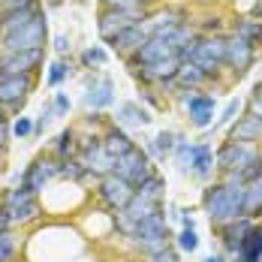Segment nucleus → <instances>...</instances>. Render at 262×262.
Here are the masks:
<instances>
[{
	"label": "nucleus",
	"mask_w": 262,
	"mask_h": 262,
	"mask_svg": "<svg viewBox=\"0 0 262 262\" xmlns=\"http://www.w3.org/2000/svg\"><path fill=\"white\" fill-rule=\"evenodd\" d=\"M100 3V9H124V6H130L136 0H97Z\"/></svg>",
	"instance_id": "nucleus-47"
},
{
	"label": "nucleus",
	"mask_w": 262,
	"mask_h": 262,
	"mask_svg": "<svg viewBox=\"0 0 262 262\" xmlns=\"http://www.w3.org/2000/svg\"><path fill=\"white\" fill-rule=\"evenodd\" d=\"M6 6H39V0H9Z\"/></svg>",
	"instance_id": "nucleus-50"
},
{
	"label": "nucleus",
	"mask_w": 262,
	"mask_h": 262,
	"mask_svg": "<svg viewBox=\"0 0 262 262\" xmlns=\"http://www.w3.org/2000/svg\"><path fill=\"white\" fill-rule=\"evenodd\" d=\"M178 100H181L184 112H187L190 127L208 130L214 124V112H217V97L214 94H205V91H178Z\"/></svg>",
	"instance_id": "nucleus-8"
},
{
	"label": "nucleus",
	"mask_w": 262,
	"mask_h": 262,
	"mask_svg": "<svg viewBox=\"0 0 262 262\" xmlns=\"http://www.w3.org/2000/svg\"><path fill=\"white\" fill-rule=\"evenodd\" d=\"M151 121H154L151 112L142 103H121L118 112H115V124L124 127V130H130V127H148Z\"/></svg>",
	"instance_id": "nucleus-23"
},
{
	"label": "nucleus",
	"mask_w": 262,
	"mask_h": 262,
	"mask_svg": "<svg viewBox=\"0 0 262 262\" xmlns=\"http://www.w3.org/2000/svg\"><path fill=\"white\" fill-rule=\"evenodd\" d=\"M115 175L124 178L127 184H133V187H142L151 175H157V169H154V160L145 154V148L136 145L133 151H127L124 157L115 160Z\"/></svg>",
	"instance_id": "nucleus-9"
},
{
	"label": "nucleus",
	"mask_w": 262,
	"mask_h": 262,
	"mask_svg": "<svg viewBox=\"0 0 262 262\" xmlns=\"http://www.w3.org/2000/svg\"><path fill=\"white\" fill-rule=\"evenodd\" d=\"M15 250H18V241H15V232H0V262H12L15 259Z\"/></svg>",
	"instance_id": "nucleus-37"
},
{
	"label": "nucleus",
	"mask_w": 262,
	"mask_h": 262,
	"mask_svg": "<svg viewBox=\"0 0 262 262\" xmlns=\"http://www.w3.org/2000/svg\"><path fill=\"white\" fill-rule=\"evenodd\" d=\"M6 3H9V0H0V9H3V6H6Z\"/></svg>",
	"instance_id": "nucleus-53"
},
{
	"label": "nucleus",
	"mask_w": 262,
	"mask_h": 262,
	"mask_svg": "<svg viewBox=\"0 0 262 262\" xmlns=\"http://www.w3.org/2000/svg\"><path fill=\"white\" fill-rule=\"evenodd\" d=\"M208 81H211L208 73H205L202 67L190 63V60H184L181 67H178V73H175V84H178V91H202Z\"/></svg>",
	"instance_id": "nucleus-24"
},
{
	"label": "nucleus",
	"mask_w": 262,
	"mask_h": 262,
	"mask_svg": "<svg viewBox=\"0 0 262 262\" xmlns=\"http://www.w3.org/2000/svg\"><path fill=\"white\" fill-rule=\"evenodd\" d=\"M199 33H208V36H217V33H229V25L223 15H208L205 21H196Z\"/></svg>",
	"instance_id": "nucleus-35"
},
{
	"label": "nucleus",
	"mask_w": 262,
	"mask_h": 262,
	"mask_svg": "<svg viewBox=\"0 0 262 262\" xmlns=\"http://www.w3.org/2000/svg\"><path fill=\"white\" fill-rule=\"evenodd\" d=\"M105 60H108V52H105L103 46H88V49L79 54V63L84 70H103Z\"/></svg>",
	"instance_id": "nucleus-34"
},
{
	"label": "nucleus",
	"mask_w": 262,
	"mask_h": 262,
	"mask_svg": "<svg viewBox=\"0 0 262 262\" xmlns=\"http://www.w3.org/2000/svg\"><path fill=\"white\" fill-rule=\"evenodd\" d=\"M229 33H235V36H241V39L259 46L262 42V21L250 18V15H241V18H235V21L229 25Z\"/></svg>",
	"instance_id": "nucleus-29"
},
{
	"label": "nucleus",
	"mask_w": 262,
	"mask_h": 262,
	"mask_svg": "<svg viewBox=\"0 0 262 262\" xmlns=\"http://www.w3.org/2000/svg\"><path fill=\"white\" fill-rule=\"evenodd\" d=\"M202 262H229V256H226V253H211V256H205Z\"/></svg>",
	"instance_id": "nucleus-51"
},
{
	"label": "nucleus",
	"mask_w": 262,
	"mask_h": 262,
	"mask_svg": "<svg viewBox=\"0 0 262 262\" xmlns=\"http://www.w3.org/2000/svg\"><path fill=\"white\" fill-rule=\"evenodd\" d=\"M57 172H60V163H57L52 154H49V157H46V154H39L36 160H30V166L21 172V184H25L30 193H36V196H39V193H42V190L57 178Z\"/></svg>",
	"instance_id": "nucleus-13"
},
{
	"label": "nucleus",
	"mask_w": 262,
	"mask_h": 262,
	"mask_svg": "<svg viewBox=\"0 0 262 262\" xmlns=\"http://www.w3.org/2000/svg\"><path fill=\"white\" fill-rule=\"evenodd\" d=\"M52 49H54V54H57V57H67V54H70V36H67V33L54 36Z\"/></svg>",
	"instance_id": "nucleus-45"
},
{
	"label": "nucleus",
	"mask_w": 262,
	"mask_h": 262,
	"mask_svg": "<svg viewBox=\"0 0 262 262\" xmlns=\"http://www.w3.org/2000/svg\"><path fill=\"white\" fill-rule=\"evenodd\" d=\"M133 196H136V187L127 184L124 178H118L115 172L97 181V199H100V205H103L105 211H112V214L121 211V208H127L133 202Z\"/></svg>",
	"instance_id": "nucleus-11"
},
{
	"label": "nucleus",
	"mask_w": 262,
	"mask_h": 262,
	"mask_svg": "<svg viewBox=\"0 0 262 262\" xmlns=\"http://www.w3.org/2000/svg\"><path fill=\"white\" fill-rule=\"evenodd\" d=\"M145 39H148V27H145V21H142V25H133V27H127L124 33H118V36L108 42V49L118 54V57L127 60V57H133V54L142 49Z\"/></svg>",
	"instance_id": "nucleus-21"
},
{
	"label": "nucleus",
	"mask_w": 262,
	"mask_h": 262,
	"mask_svg": "<svg viewBox=\"0 0 262 262\" xmlns=\"http://www.w3.org/2000/svg\"><path fill=\"white\" fill-rule=\"evenodd\" d=\"M100 139H103V148H105V154L112 160H118V157H124L127 151H133L136 148V142H133V136L124 127H118L115 121L105 127L103 133H100Z\"/></svg>",
	"instance_id": "nucleus-22"
},
{
	"label": "nucleus",
	"mask_w": 262,
	"mask_h": 262,
	"mask_svg": "<svg viewBox=\"0 0 262 262\" xmlns=\"http://www.w3.org/2000/svg\"><path fill=\"white\" fill-rule=\"evenodd\" d=\"M178 133H172V130H160L148 145H145V154L148 157H157V160H166L169 154H175V145H178Z\"/></svg>",
	"instance_id": "nucleus-28"
},
{
	"label": "nucleus",
	"mask_w": 262,
	"mask_h": 262,
	"mask_svg": "<svg viewBox=\"0 0 262 262\" xmlns=\"http://www.w3.org/2000/svg\"><path fill=\"white\" fill-rule=\"evenodd\" d=\"M79 160L84 163L88 175L97 178V181L115 172V160L105 154L100 136H79Z\"/></svg>",
	"instance_id": "nucleus-10"
},
{
	"label": "nucleus",
	"mask_w": 262,
	"mask_h": 262,
	"mask_svg": "<svg viewBox=\"0 0 262 262\" xmlns=\"http://www.w3.org/2000/svg\"><path fill=\"white\" fill-rule=\"evenodd\" d=\"M256 223H259V220H253V217H238V220H229V223H223V226H214L223 253H226V256H235L238 247H241V241L247 238V232H250Z\"/></svg>",
	"instance_id": "nucleus-16"
},
{
	"label": "nucleus",
	"mask_w": 262,
	"mask_h": 262,
	"mask_svg": "<svg viewBox=\"0 0 262 262\" xmlns=\"http://www.w3.org/2000/svg\"><path fill=\"white\" fill-rule=\"evenodd\" d=\"M226 139L241 142V145H262V118L244 112L241 118H235L226 130Z\"/></svg>",
	"instance_id": "nucleus-18"
},
{
	"label": "nucleus",
	"mask_w": 262,
	"mask_h": 262,
	"mask_svg": "<svg viewBox=\"0 0 262 262\" xmlns=\"http://www.w3.org/2000/svg\"><path fill=\"white\" fill-rule=\"evenodd\" d=\"M52 157L60 160V163H63V160L79 157V130H76V127H63V130L54 136Z\"/></svg>",
	"instance_id": "nucleus-25"
},
{
	"label": "nucleus",
	"mask_w": 262,
	"mask_h": 262,
	"mask_svg": "<svg viewBox=\"0 0 262 262\" xmlns=\"http://www.w3.org/2000/svg\"><path fill=\"white\" fill-rule=\"evenodd\" d=\"M46 42H49V21H46V12H39L27 27L3 36L0 52H33V49H46Z\"/></svg>",
	"instance_id": "nucleus-6"
},
{
	"label": "nucleus",
	"mask_w": 262,
	"mask_h": 262,
	"mask_svg": "<svg viewBox=\"0 0 262 262\" xmlns=\"http://www.w3.org/2000/svg\"><path fill=\"white\" fill-rule=\"evenodd\" d=\"M9 136H12V118H9V108L0 105V154L9 145Z\"/></svg>",
	"instance_id": "nucleus-38"
},
{
	"label": "nucleus",
	"mask_w": 262,
	"mask_h": 262,
	"mask_svg": "<svg viewBox=\"0 0 262 262\" xmlns=\"http://www.w3.org/2000/svg\"><path fill=\"white\" fill-rule=\"evenodd\" d=\"M36 88V76H6L0 79V105H6L9 112H21L27 97Z\"/></svg>",
	"instance_id": "nucleus-15"
},
{
	"label": "nucleus",
	"mask_w": 262,
	"mask_h": 262,
	"mask_svg": "<svg viewBox=\"0 0 262 262\" xmlns=\"http://www.w3.org/2000/svg\"><path fill=\"white\" fill-rule=\"evenodd\" d=\"M33 130H36V124H33V118H27V115H21V118L12 121V136H15V139H27V136H33Z\"/></svg>",
	"instance_id": "nucleus-41"
},
{
	"label": "nucleus",
	"mask_w": 262,
	"mask_h": 262,
	"mask_svg": "<svg viewBox=\"0 0 262 262\" xmlns=\"http://www.w3.org/2000/svg\"><path fill=\"white\" fill-rule=\"evenodd\" d=\"M39 12H42V6H3L0 9V39L27 27Z\"/></svg>",
	"instance_id": "nucleus-19"
},
{
	"label": "nucleus",
	"mask_w": 262,
	"mask_h": 262,
	"mask_svg": "<svg viewBox=\"0 0 262 262\" xmlns=\"http://www.w3.org/2000/svg\"><path fill=\"white\" fill-rule=\"evenodd\" d=\"M84 105L91 112H103L108 105H115V81L108 76H91L84 84Z\"/></svg>",
	"instance_id": "nucleus-17"
},
{
	"label": "nucleus",
	"mask_w": 262,
	"mask_h": 262,
	"mask_svg": "<svg viewBox=\"0 0 262 262\" xmlns=\"http://www.w3.org/2000/svg\"><path fill=\"white\" fill-rule=\"evenodd\" d=\"M244 187L247 184H226V181H214L205 187L202 211L211 220V226H223L229 220L247 217L244 214Z\"/></svg>",
	"instance_id": "nucleus-2"
},
{
	"label": "nucleus",
	"mask_w": 262,
	"mask_h": 262,
	"mask_svg": "<svg viewBox=\"0 0 262 262\" xmlns=\"http://www.w3.org/2000/svg\"><path fill=\"white\" fill-rule=\"evenodd\" d=\"M0 205L9 211V217H12V226H21V223H33V220H39V199H36V193H30L25 184H18V187H12V190H6L3 196H0Z\"/></svg>",
	"instance_id": "nucleus-7"
},
{
	"label": "nucleus",
	"mask_w": 262,
	"mask_h": 262,
	"mask_svg": "<svg viewBox=\"0 0 262 262\" xmlns=\"http://www.w3.org/2000/svg\"><path fill=\"white\" fill-rule=\"evenodd\" d=\"M256 63V46L241 39L235 33H229V42H226V70L232 73V79H244L250 73V67Z\"/></svg>",
	"instance_id": "nucleus-14"
},
{
	"label": "nucleus",
	"mask_w": 262,
	"mask_h": 262,
	"mask_svg": "<svg viewBox=\"0 0 262 262\" xmlns=\"http://www.w3.org/2000/svg\"><path fill=\"white\" fill-rule=\"evenodd\" d=\"M46 60V49L33 52H0V79L6 76H36Z\"/></svg>",
	"instance_id": "nucleus-12"
},
{
	"label": "nucleus",
	"mask_w": 262,
	"mask_h": 262,
	"mask_svg": "<svg viewBox=\"0 0 262 262\" xmlns=\"http://www.w3.org/2000/svg\"><path fill=\"white\" fill-rule=\"evenodd\" d=\"M250 18H256V21H262V0H256V3L250 6Z\"/></svg>",
	"instance_id": "nucleus-49"
},
{
	"label": "nucleus",
	"mask_w": 262,
	"mask_h": 262,
	"mask_svg": "<svg viewBox=\"0 0 262 262\" xmlns=\"http://www.w3.org/2000/svg\"><path fill=\"white\" fill-rule=\"evenodd\" d=\"M256 88H259V91H262V81H259V84H256Z\"/></svg>",
	"instance_id": "nucleus-54"
},
{
	"label": "nucleus",
	"mask_w": 262,
	"mask_h": 262,
	"mask_svg": "<svg viewBox=\"0 0 262 262\" xmlns=\"http://www.w3.org/2000/svg\"><path fill=\"white\" fill-rule=\"evenodd\" d=\"M148 262H181V256H178V250L166 247V250H160V253H154V256H148Z\"/></svg>",
	"instance_id": "nucleus-46"
},
{
	"label": "nucleus",
	"mask_w": 262,
	"mask_h": 262,
	"mask_svg": "<svg viewBox=\"0 0 262 262\" xmlns=\"http://www.w3.org/2000/svg\"><path fill=\"white\" fill-rule=\"evenodd\" d=\"M175 244H178L181 253H196V250H199V235H196V229H178Z\"/></svg>",
	"instance_id": "nucleus-36"
},
{
	"label": "nucleus",
	"mask_w": 262,
	"mask_h": 262,
	"mask_svg": "<svg viewBox=\"0 0 262 262\" xmlns=\"http://www.w3.org/2000/svg\"><path fill=\"white\" fill-rule=\"evenodd\" d=\"M127 217H130L133 223L139 226L142 220H148V217H154V214H163V202H154V199H145V196H133V202L127 205V208H121Z\"/></svg>",
	"instance_id": "nucleus-27"
},
{
	"label": "nucleus",
	"mask_w": 262,
	"mask_h": 262,
	"mask_svg": "<svg viewBox=\"0 0 262 262\" xmlns=\"http://www.w3.org/2000/svg\"><path fill=\"white\" fill-rule=\"evenodd\" d=\"M220 181L226 184H250L262 178V148L259 145H241L232 139H223V145L214 151Z\"/></svg>",
	"instance_id": "nucleus-1"
},
{
	"label": "nucleus",
	"mask_w": 262,
	"mask_h": 262,
	"mask_svg": "<svg viewBox=\"0 0 262 262\" xmlns=\"http://www.w3.org/2000/svg\"><path fill=\"white\" fill-rule=\"evenodd\" d=\"M157 94H160L157 88H145V84H139V103H148L151 108H160L163 100H160Z\"/></svg>",
	"instance_id": "nucleus-42"
},
{
	"label": "nucleus",
	"mask_w": 262,
	"mask_h": 262,
	"mask_svg": "<svg viewBox=\"0 0 262 262\" xmlns=\"http://www.w3.org/2000/svg\"><path fill=\"white\" fill-rule=\"evenodd\" d=\"M52 103H54V112H57L60 118H63V115H70V108H73L70 97H67L63 91H57V94H54V97H52Z\"/></svg>",
	"instance_id": "nucleus-43"
},
{
	"label": "nucleus",
	"mask_w": 262,
	"mask_h": 262,
	"mask_svg": "<svg viewBox=\"0 0 262 262\" xmlns=\"http://www.w3.org/2000/svg\"><path fill=\"white\" fill-rule=\"evenodd\" d=\"M244 214L253 217V220L262 217V178H256V181H250L244 187Z\"/></svg>",
	"instance_id": "nucleus-30"
},
{
	"label": "nucleus",
	"mask_w": 262,
	"mask_h": 262,
	"mask_svg": "<svg viewBox=\"0 0 262 262\" xmlns=\"http://www.w3.org/2000/svg\"><path fill=\"white\" fill-rule=\"evenodd\" d=\"M235 262H262V223H256L247 238L241 241V247H238V253L232 256Z\"/></svg>",
	"instance_id": "nucleus-26"
},
{
	"label": "nucleus",
	"mask_w": 262,
	"mask_h": 262,
	"mask_svg": "<svg viewBox=\"0 0 262 262\" xmlns=\"http://www.w3.org/2000/svg\"><path fill=\"white\" fill-rule=\"evenodd\" d=\"M244 112H250V115H256V118H262V91H259V88H253V97L247 100V105H244Z\"/></svg>",
	"instance_id": "nucleus-44"
},
{
	"label": "nucleus",
	"mask_w": 262,
	"mask_h": 262,
	"mask_svg": "<svg viewBox=\"0 0 262 262\" xmlns=\"http://www.w3.org/2000/svg\"><path fill=\"white\" fill-rule=\"evenodd\" d=\"M136 193H139V196H145V199L163 202V199H166V178H163V175H151L142 187H136Z\"/></svg>",
	"instance_id": "nucleus-33"
},
{
	"label": "nucleus",
	"mask_w": 262,
	"mask_h": 262,
	"mask_svg": "<svg viewBox=\"0 0 262 262\" xmlns=\"http://www.w3.org/2000/svg\"><path fill=\"white\" fill-rule=\"evenodd\" d=\"M12 229V217H9V211L0 205V232H9Z\"/></svg>",
	"instance_id": "nucleus-48"
},
{
	"label": "nucleus",
	"mask_w": 262,
	"mask_h": 262,
	"mask_svg": "<svg viewBox=\"0 0 262 262\" xmlns=\"http://www.w3.org/2000/svg\"><path fill=\"white\" fill-rule=\"evenodd\" d=\"M54 115H57V112H54V103L49 100V103L42 105V112H39V118L33 121V124H36V130H33V136H42V133H46V127H49V124L54 121Z\"/></svg>",
	"instance_id": "nucleus-40"
},
{
	"label": "nucleus",
	"mask_w": 262,
	"mask_h": 262,
	"mask_svg": "<svg viewBox=\"0 0 262 262\" xmlns=\"http://www.w3.org/2000/svg\"><path fill=\"white\" fill-rule=\"evenodd\" d=\"M148 18H151V9L142 6V3H130L124 9H100L97 12V33H100V39L108 46L118 33H124L133 25H142Z\"/></svg>",
	"instance_id": "nucleus-5"
},
{
	"label": "nucleus",
	"mask_w": 262,
	"mask_h": 262,
	"mask_svg": "<svg viewBox=\"0 0 262 262\" xmlns=\"http://www.w3.org/2000/svg\"><path fill=\"white\" fill-rule=\"evenodd\" d=\"M127 241H130L133 250L142 253V256H154V253H160V250H166L169 241H172L169 217H166V214H154V217L142 220V223L136 226V232H133Z\"/></svg>",
	"instance_id": "nucleus-4"
},
{
	"label": "nucleus",
	"mask_w": 262,
	"mask_h": 262,
	"mask_svg": "<svg viewBox=\"0 0 262 262\" xmlns=\"http://www.w3.org/2000/svg\"><path fill=\"white\" fill-rule=\"evenodd\" d=\"M70 76H73V60H67V57H54L52 63H49L46 81H49V88H60Z\"/></svg>",
	"instance_id": "nucleus-31"
},
{
	"label": "nucleus",
	"mask_w": 262,
	"mask_h": 262,
	"mask_svg": "<svg viewBox=\"0 0 262 262\" xmlns=\"http://www.w3.org/2000/svg\"><path fill=\"white\" fill-rule=\"evenodd\" d=\"M214 172H217L214 148L208 142H193V148H190V175L196 181H208Z\"/></svg>",
	"instance_id": "nucleus-20"
},
{
	"label": "nucleus",
	"mask_w": 262,
	"mask_h": 262,
	"mask_svg": "<svg viewBox=\"0 0 262 262\" xmlns=\"http://www.w3.org/2000/svg\"><path fill=\"white\" fill-rule=\"evenodd\" d=\"M238 115H241V103H238V100H229V103H226V108L220 112V118L214 121V127H229Z\"/></svg>",
	"instance_id": "nucleus-39"
},
{
	"label": "nucleus",
	"mask_w": 262,
	"mask_h": 262,
	"mask_svg": "<svg viewBox=\"0 0 262 262\" xmlns=\"http://www.w3.org/2000/svg\"><path fill=\"white\" fill-rule=\"evenodd\" d=\"M57 163H60V160H57ZM57 178H63V181H73V184H81V181H88L91 175H88L84 163H81L79 157H73V160H63V163H60V172H57Z\"/></svg>",
	"instance_id": "nucleus-32"
},
{
	"label": "nucleus",
	"mask_w": 262,
	"mask_h": 262,
	"mask_svg": "<svg viewBox=\"0 0 262 262\" xmlns=\"http://www.w3.org/2000/svg\"><path fill=\"white\" fill-rule=\"evenodd\" d=\"M226 42H229V33H217V36L199 33V36L184 49V60L202 67L211 79H217V76L226 70Z\"/></svg>",
	"instance_id": "nucleus-3"
},
{
	"label": "nucleus",
	"mask_w": 262,
	"mask_h": 262,
	"mask_svg": "<svg viewBox=\"0 0 262 262\" xmlns=\"http://www.w3.org/2000/svg\"><path fill=\"white\" fill-rule=\"evenodd\" d=\"M136 3H142V6H148V9H151L154 3H160V0H136Z\"/></svg>",
	"instance_id": "nucleus-52"
}]
</instances>
